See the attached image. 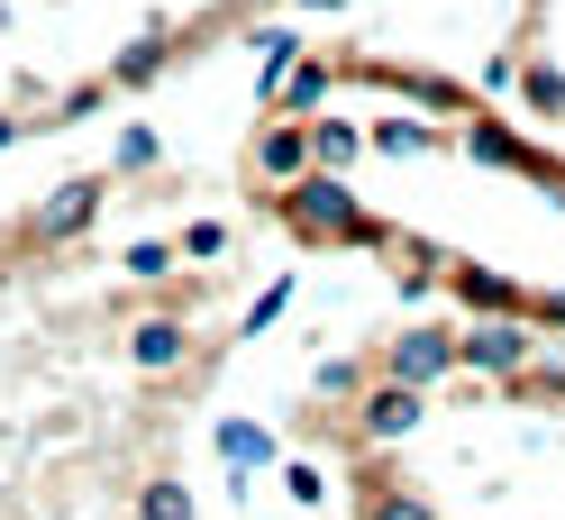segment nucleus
<instances>
[{
	"mask_svg": "<svg viewBox=\"0 0 565 520\" xmlns=\"http://www.w3.org/2000/svg\"><path fill=\"white\" fill-rule=\"evenodd\" d=\"M265 201H274V220L292 229L301 247H365V256L402 247V229L383 220V211H365V201L347 192V173H320V165H301L292 183H274Z\"/></svg>",
	"mask_w": 565,
	"mask_h": 520,
	"instance_id": "obj_1",
	"label": "nucleus"
},
{
	"mask_svg": "<svg viewBox=\"0 0 565 520\" xmlns=\"http://www.w3.org/2000/svg\"><path fill=\"white\" fill-rule=\"evenodd\" d=\"M539 320H529V310H483V320H466L456 329V374H466V384H502V374H520L529 357H539Z\"/></svg>",
	"mask_w": 565,
	"mask_h": 520,
	"instance_id": "obj_2",
	"label": "nucleus"
},
{
	"mask_svg": "<svg viewBox=\"0 0 565 520\" xmlns=\"http://www.w3.org/2000/svg\"><path fill=\"white\" fill-rule=\"evenodd\" d=\"M100 201H110V173H74V183H55V192L38 201V211L19 220V237H28L38 256H55V247H83V237H92V220H100Z\"/></svg>",
	"mask_w": 565,
	"mask_h": 520,
	"instance_id": "obj_3",
	"label": "nucleus"
},
{
	"mask_svg": "<svg viewBox=\"0 0 565 520\" xmlns=\"http://www.w3.org/2000/svg\"><path fill=\"white\" fill-rule=\"evenodd\" d=\"M419 421H429V393L393 384V374H365L356 402H347V438H356V447H402Z\"/></svg>",
	"mask_w": 565,
	"mask_h": 520,
	"instance_id": "obj_4",
	"label": "nucleus"
},
{
	"mask_svg": "<svg viewBox=\"0 0 565 520\" xmlns=\"http://www.w3.org/2000/svg\"><path fill=\"white\" fill-rule=\"evenodd\" d=\"M456 156H475V165H502V173H529V183H547V192H565V165H556L547 147H529V137H520L511 119H492V110H475V119H456Z\"/></svg>",
	"mask_w": 565,
	"mask_h": 520,
	"instance_id": "obj_5",
	"label": "nucleus"
},
{
	"mask_svg": "<svg viewBox=\"0 0 565 520\" xmlns=\"http://www.w3.org/2000/svg\"><path fill=\"white\" fill-rule=\"evenodd\" d=\"M374 374H393V384H419V393H438L456 384V320H411L383 338V365Z\"/></svg>",
	"mask_w": 565,
	"mask_h": 520,
	"instance_id": "obj_6",
	"label": "nucleus"
},
{
	"mask_svg": "<svg viewBox=\"0 0 565 520\" xmlns=\"http://www.w3.org/2000/svg\"><path fill=\"white\" fill-rule=\"evenodd\" d=\"M128 365L137 374H183L192 365V320H183V310H147V320H128Z\"/></svg>",
	"mask_w": 565,
	"mask_h": 520,
	"instance_id": "obj_7",
	"label": "nucleus"
},
{
	"mask_svg": "<svg viewBox=\"0 0 565 520\" xmlns=\"http://www.w3.org/2000/svg\"><path fill=\"white\" fill-rule=\"evenodd\" d=\"M310 165V119H274L265 110V128H256V147H246V173L274 192V183H292V173Z\"/></svg>",
	"mask_w": 565,
	"mask_h": 520,
	"instance_id": "obj_8",
	"label": "nucleus"
},
{
	"mask_svg": "<svg viewBox=\"0 0 565 520\" xmlns=\"http://www.w3.org/2000/svg\"><path fill=\"white\" fill-rule=\"evenodd\" d=\"M365 147L393 156V165H429V156L456 147V128H447V119H411V110H393V119H365Z\"/></svg>",
	"mask_w": 565,
	"mask_h": 520,
	"instance_id": "obj_9",
	"label": "nucleus"
},
{
	"mask_svg": "<svg viewBox=\"0 0 565 520\" xmlns=\"http://www.w3.org/2000/svg\"><path fill=\"white\" fill-rule=\"evenodd\" d=\"M438 284H447L456 301H466L475 320H483V310H529L520 274H502V265H475V256H447V274H438Z\"/></svg>",
	"mask_w": 565,
	"mask_h": 520,
	"instance_id": "obj_10",
	"label": "nucleus"
},
{
	"mask_svg": "<svg viewBox=\"0 0 565 520\" xmlns=\"http://www.w3.org/2000/svg\"><path fill=\"white\" fill-rule=\"evenodd\" d=\"M347 484H356V520H438V502L419 494V484L383 475V466H356Z\"/></svg>",
	"mask_w": 565,
	"mask_h": 520,
	"instance_id": "obj_11",
	"label": "nucleus"
},
{
	"mask_svg": "<svg viewBox=\"0 0 565 520\" xmlns=\"http://www.w3.org/2000/svg\"><path fill=\"white\" fill-rule=\"evenodd\" d=\"M329 92H338V55H301L292 74L274 83L265 110H274V119H320V110H329Z\"/></svg>",
	"mask_w": 565,
	"mask_h": 520,
	"instance_id": "obj_12",
	"label": "nucleus"
},
{
	"mask_svg": "<svg viewBox=\"0 0 565 520\" xmlns=\"http://www.w3.org/2000/svg\"><path fill=\"white\" fill-rule=\"evenodd\" d=\"M173 74V28L156 19V28H137V38L110 55V92H147V83H164Z\"/></svg>",
	"mask_w": 565,
	"mask_h": 520,
	"instance_id": "obj_13",
	"label": "nucleus"
},
{
	"mask_svg": "<svg viewBox=\"0 0 565 520\" xmlns=\"http://www.w3.org/2000/svg\"><path fill=\"white\" fill-rule=\"evenodd\" d=\"M246 46H256V100H274V83L301 64V28L292 19H265V28H246Z\"/></svg>",
	"mask_w": 565,
	"mask_h": 520,
	"instance_id": "obj_14",
	"label": "nucleus"
},
{
	"mask_svg": "<svg viewBox=\"0 0 565 520\" xmlns=\"http://www.w3.org/2000/svg\"><path fill=\"white\" fill-rule=\"evenodd\" d=\"M502 393H511V402L556 411V402H565V347H547V338H539V357H529L520 374H502Z\"/></svg>",
	"mask_w": 565,
	"mask_h": 520,
	"instance_id": "obj_15",
	"label": "nucleus"
},
{
	"mask_svg": "<svg viewBox=\"0 0 565 520\" xmlns=\"http://www.w3.org/2000/svg\"><path fill=\"white\" fill-rule=\"evenodd\" d=\"M511 92H520V110H529V119H565V64H547V55H520Z\"/></svg>",
	"mask_w": 565,
	"mask_h": 520,
	"instance_id": "obj_16",
	"label": "nucleus"
},
{
	"mask_svg": "<svg viewBox=\"0 0 565 520\" xmlns=\"http://www.w3.org/2000/svg\"><path fill=\"white\" fill-rule=\"evenodd\" d=\"M365 156V119H310V165H320V173H347V165H356Z\"/></svg>",
	"mask_w": 565,
	"mask_h": 520,
	"instance_id": "obj_17",
	"label": "nucleus"
},
{
	"mask_svg": "<svg viewBox=\"0 0 565 520\" xmlns=\"http://www.w3.org/2000/svg\"><path fill=\"white\" fill-rule=\"evenodd\" d=\"M210 438H220L228 475H265V466H274V429H256V421H220Z\"/></svg>",
	"mask_w": 565,
	"mask_h": 520,
	"instance_id": "obj_18",
	"label": "nucleus"
},
{
	"mask_svg": "<svg viewBox=\"0 0 565 520\" xmlns=\"http://www.w3.org/2000/svg\"><path fill=\"white\" fill-rule=\"evenodd\" d=\"M119 274H128V284H173L183 256H173V237H128V247H119Z\"/></svg>",
	"mask_w": 565,
	"mask_h": 520,
	"instance_id": "obj_19",
	"label": "nucleus"
},
{
	"mask_svg": "<svg viewBox=\"0 0 565 520\" xmlns=\"http://www.w3.org/2000/svg\"><path fill=\"white\" fill-rule=\"evenodd\" d=\"M137 520H201V502L183 475H156V484H137Z\"/></svg>",
	"mask_w": 565,
	"mask_h": 520,
	"instance_id": "obj_20",
	"label": "nucleus"
},
{
	"mask_svg": "<svg viewBox=\"0 0 565 520\" xmlns=\"http://www.w3.org/2000/svg\"><path fill=\"white\" fill-rule=\"evenodd\" d=\"M147 165H164V137H156L147 119H128L119 147H110V183H119V173H147Z\"/></svg>",
	"mask_w": 565,
	"mask_h": 520,
	"instance_id": "obj_21",
	"label": "nucleus"
},
{
	"mask_svg": "<svg viewBox=\"0 0 565 520\" xmlns=\"http://www.w3.org/2000/svg\"><path fill=\"white\" fill-rule=\"evenodd\" d=\"M292 293H301V284H292V274H282V284H265L256 301H246V320H237V338H265V329L282 320V310H292Z\"/></svg>",
	"mask_w": 565,
	"mask_h": 520,
	"instance_id": "obj_22",
	"label": "nucleus"
},
{
	"mask_svg": "<svg viewBox=\"0 0 565 520\" xmlns=\"http://www.w3.org/2000/svg\"><path fill=\"white\" fill-rule=\"evenodd\" d=\"M110 100H119V92H110V74H100V83H74V92L55 100V119H46V128H74V119H92V110H110Z\"/></svg>",
	"mask_w": 565,
	"mask_h": 520,
	"instance_id": "obj_23",
	"label": "nucleus"
},
{
	"mask_svg": "<svg viewBox=\"0 0 565 520\" xmlns=\"http://www.w3.org/2000/svg\"><path fill=\"white\" fill-rule=\"evenodd\" d=\"M356 384H365V365H356V357H329V365H310V393H320V402H356Z\"/></svg>",
	"mask_w": 565,
	"mask_h": 520,
	"instance_id": "obj_24",
	"label": "nucleus"
},
{
	"mask_svg": "<svg viewBox=\"0 0 565 520\" xmlns=\"http://www.w3.org/2000/svg\"><path fill=\"white\" fill-rule=\"evenodd\" d=\"M173 256H183V265H210V256H228V220H192L183 237H173Z\"/></svg>",
	"mask_w": 565,
	"mask_h": 520,
	"instance_id": "obj_25",
	"label": "nucleus"
},
{
	"mask_svg": "<svg viewBox=\"0 0 565 520\" xmlns=\"http://www.w3.org/2000/svg\"><path fill=\"white\" fill-rule=\"evenodd\" d=\"M282 494H292V502L310 511V502H329V475L310 466V457H292V466H282Z\"/></svg>",
	"mask_w": 565,
	"mask_h": 520,
	"instance_id": "obj_26",
	"label": "nucleus"
},
{
	"mask_svg": "<svg viewBox=\"0 0 565 520\" xmlns=\"http://www.w3.org/2000/svg\"><path fill=\"white\" fill-rule=\"evenodd\" d=\"M529 320H539V329H565V284H556V293H529Z\"/></svg>",
	"mask_w": 565,
	"mask_h": 520,
	"instance_id": "obj_27",
	"label": "nucleus"
},
{
	"mask_svg": "<svg viewBox=\"0 0 565 520\" xmlns=\"http://www.w3.org/2000/svg\"><path fill=\"white\" fill-rule=\"evenodd\" d=\"M511 74H520V55L502 46V55H483V92H511Z\"/></svg>",
	"mask_w": 565,
	"mask_h": 520,
	"instance_id": "obj_28",
	"label": "nucleus"
},
{
	"mask_svg": "<svg viewBox=\"0 0 565 520\" xmlns=\"http://www.w3.org/2000/svg\"><path fill=\"white\" fill-rule=\"evenodd\" d=\"M46 119H0V147H19V137H38Z\"/></svg>",
	"mask_w": 565,
	"mask_h": 520,
	"instance_id": "obj_29",
	"label": "nucleus"
},
{
	"mask_svg": "<svg viewBox=\"0 0 565 520\" xmlns=\"http://www.w3.org/2000/svg\"><path fill=\"white\" fill-rule=\"evenodd\" d=\"M292 10H347V0H292Z\"/></svg>",
	"mask_w": 565,
	"mask_h": 520,
	"instance_id": "obj_30",
	"label": "nucleus"
}]
</instances>
